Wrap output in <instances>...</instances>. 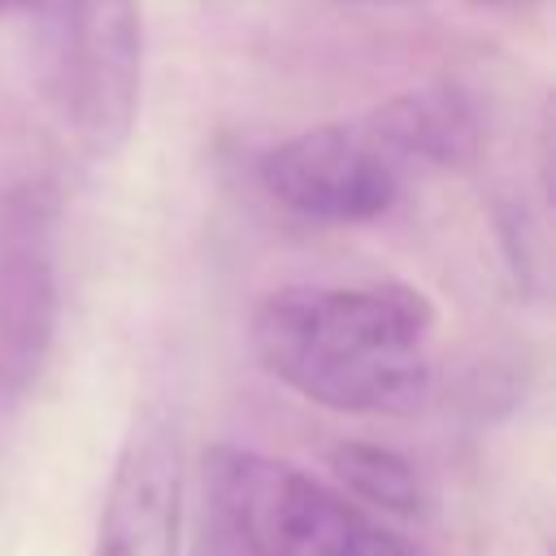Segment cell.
Listing matches in <instances>:
<instances>
[{"instance_id":"6da1fadb","label":"cell","mask_w":556,"mask_h":556,"mask_svg":"<svg viewBox=\"0 0 556 556\" xmlns=\"http://www.w3.org/2000/svg\"><path fill=\"white\" fill-rule=\"evenodd\" d=\"M434 308L417 287H278L252 313L256 361L334 413L404 417L430 400Z\"/></svg>"},{"instance_id":"7a4b0ae2","label":"cell","mask_w":556,"mask_h":556,"mask_svg":"<svg viewBox=\"0 0 556 556\" xmlns=\"http://www.w3.org/2000/svg\"><path fill=\"white\" fill-rule=\"evenodd\" d=\"M204 495L213 526L248 556H417L348 495L235 443L204 452Z\"/></svg>"},{"instance_id":"3957f363","label":"cell","mask_w":556,"mask_h":556,"mask_svg":"<svg viewBox=\"0 0 556 556\" xmlns=\"http://www.w3.org/2000/svg\"><path fill=\"white\" fill-rule=\"evenodd\" d=\"M61 13L65 109L91 156L126 148L143 87V4L139 0H52Z\"/></svg>"},{"instance_id":"277c9868","label":"cell","mask_w":556,"mask_h":556,"mask_svg":"<svg viewBox=\"0 0 556 556\" xmlns=\"http://www.w3.org/2000/svg\"><path fill=\"white\" fill-rule=\"evenodd\" d=\"M261 187L295 217L348 226L382 217L400 200L404 169L365 122H330L274 143L261 156Z\"/></svg>"},{"instance_id":"5b68a950","label":"cell","mask_w":556,"mask_h":556,"mask_svg":"<svg viewBox=\"0 0 556 556\" xmlns=\"http://www.w3.org/2000/svg\"><path fill=\"white\" fill-rule=\"evenodd\" d=\"M56 200L26 182L0 195V395H22L56 334Z\"/></svg>"},{"instance_id":"8992f818","label":"cell","mask_w":556,"mask_h":556,"mask_svg":"<svg viewBox=\"0 0 556 556\" xmlns=\"http://www.w3.org/2000/svg\"><path fill=\"white\" fill-rule=\"evenodd\" d=\"M182 447L161 408H143L117 452L91 556H178Z\"/></svg>"},{"instance_id":"52a82bcc","label":"cell","mask_w":556,"mask_h":556,"mask_svg":"<svg viewBox=\"0 0 556 556\" xmlns=\"http://www.w3.org/2000/svg\"><path fill=\"white\" fill-rule=\"evenodd\" d=\"M374 139L391 152V161L408 169L460 165L478 148V117L469 100L452 87H421L387 100L374 117H365Z\"/></svg>"},{"instance_id":"ba28073f","label":"cell","mask_w":556,"mask_h":556,"mask_svg":"<svg viewBox=\"0 0 556 556\" xmlns=\"http://www.w3.org/2000/svg\"><path fill=\"white\" fill-rule=\"evenodd\" d=\"M330 469L356 500H365V504H374L382 513L417 517L426 508V491H421L417 469L400 452H391L382 443L343 439V443L330 447Z\"/></svg>"},{"instance_id":"9c48e42d","label":"cell","mask_w":556,"mask_h":556,"mask_svg":"<svg viewBox=\"0 0 556 556\" xmlns=\"http://www.w3.org/2000/svg\"><path fill=\"white\" fill-rule=\"evenodd\" d=\"M195 556H235V552H230V543H226V534H222V530L213 526V534H204V539H200V547H195Z\"/></svg>"},{"instance_id":"30bf717a","label":"cell","mask_w":556,"mask_h":556,"mask_svg":"<svg viewBox=\"0 0 556 556\" xmlns=\"http://www.w3.org/2000/svg\"><path fill=\"white\" fill-rule=\"evenodd\" d=\"M52 0H0V17H13V13H30V9H48Z\"/></svg>"},{"instance_id":"8fae6325","label":"cell","mask_w":556,"mask_h":556,"mask_svg":"<svg viewBox=\"0 0 556 556\" xmlns=\"http://www.w3.org/2000/svg\"><path fill=\"white\" fill-rule=\"evenodd\" d=\"M473 4H482V9H508V13H521V9H534V4H543V0H473Z\"/></svg>"},{"instance_id":"7c38bea8","label":"cell","mask_w":556,"mask_h":556,"mask_svg":"<svg viewBox=\"0 0 556 556\" xmlns=\"http://www.w3.org/2000/svg\"><path fill=\"white\" fill-rule=\"evenodd\" d=\"M365 4H395V0H365Z\"/></svg>"}]
</instances>
